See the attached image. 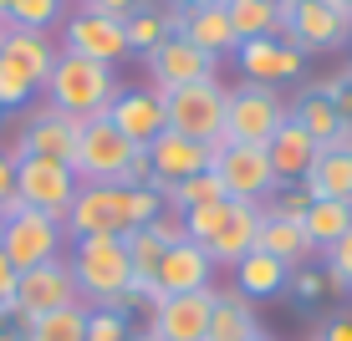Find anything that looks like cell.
Instances as JSON below:
<instances>
[{
	"mask_svg": "<svg viewBox=\"0 0 352 341\" xmlns=\"http://www.w3.org/2000/svg\"><path fill=\"white\" fill-rule=\"evenodd\" d=\"M235 62H240V77H245V82H261V87H276V82H296L301 71H307V56H301L296 46H286L281 36L240 41Z\"/></svg>",
	"mask_w": 352,
	"mask_h": 341,
	"instance_id": "obj_18",
	"label": "cell"
},
{
	"mask_svg": "<svg viewBox=\"0 0 352 341\" xmlns=\"http://www.w3.org/2000/svg\"><path fill=\"white\" fill-rule=\"evenodd\" d=\"M250 341H276V336H271V331H256V336H250Z\"/></svg>",
	"mask_w": 352,
	"mask_h": 341,
	"instance_id": "obj_49",
	"label": "cell"
},
{
	"mask_svg": "<svg viewBox=\"0 0 352 341\" xmlns=\"http://www.w3.org/2000/svg\"><path fill=\"white\" fill-rule=\"evenodd\" d=\"M286 280H291V270L276 255H265V250H250L245 260L235 265V290L245 301H265V296H281L286 290Z\"/></svg>",
	"mask_w": 352,
	"mask_h": 341,
	"instance_id": "obj_28",
	"label": "cell"
},
{
	"mask_svg": "<svg viewBox=\"0 0 352 341\" xmlns=\"http://www.w3.org/2000/svg\"><path fill=\"white\" fill-rule=\"evenodd\" d=\"M62 16H67V0H10L6 26H21V31H52Z\"/></svg>",
	"mask_w": 352,
	"mask_h": 341,
	"instance_id": "obj_34",
	"label": "cell"
},
{
	"mask_svg": "<svg viewBox=\"0 0 352 341\" xmlns=\"http://www.w3.org/2000/svg\"><path fill=\"white\" fill-rule=\"evenodd\" d=\"M67 265H72L82 306H113V301L133 285V260H128V245L118 235L72 239V260Z\"/></svg>",
	"mask_w": 352,
	"mask_h": 341,
	"instance_id": "obj_4",
	"label": "cell"
},
{
	"mask_svg": "<svg viewBox=\"0 0 352 341\" xmlns=\"http://www.w3.org/2000/svg\"><path fill=\"white\" fill-rule=\"evenodd\" d=\"M123 31H128V46L138 56H148L159 41H168L174 36V10H159V5H138L133 16L123 21Z\"/></svg>",
	"mask_w": 352,
	"mask_h": 341,
	"instance_id": "obj_30",
	"label": "cell"
},
{
	"mask_svg": "<svg viewBox=\"0 0 352 341\" xmlns=\"http://www.w3.org/2000/svg\"><path fill=\"white\" fill-rule=\"evenodd\" d=\"M256 250L265 255H276V260L286 265V270H301V265L311 260V239H307V229L301 224H291V219H271V214H261V235H256Z\"/></svg>",
	"mask_w": 352,
	"mask_h": 341,
	"instance_id": "obj_26",
	"label": "cell"
},
{
	"mask_svg": "<svg viewBox=\"0 0 352 341\" xmlns=\"http://www.w3.org/2000/svg\"><path fill=\"white\" fill-rule=\"evenodd\" d=\"M322 255H327L322 270L332 275V285H337V290H352V229H347L342 239H337L332 250H322Z\"/></svg>",
	"mask_w": 352,
	"mask_h": 341,
	"instance_id": "obj_40",
	"label": "cell"
},
{
	"mask_svg": "<svg viewBox=\"0 0 352 341\" xmlns=\"http://www.w3.org/2000/svg\"><path fill=\"white\" fill-rule=\"evenodd\" d=\"M6 10H10V0H0V21H6Z\"/></svg>",
	"mask_w": 352,
	"mask_h": 341,
	"instance_id": "obj_50",
	"label": "cell"
},
{
	"mask_svg": "<svg viewBox=\"0 0 352 341\" xmlns=\"http://www.w3.org/2000/svg\"><path fill=\"white\" fill-rule=\"evenodd\" d=\"M256 235H261V204H240L235 199V214H230L225 229L204 245V255L214 260V270H220V265H225V270H235V265L256 250Z\"/></svg>",
	"mask_w": 352,
	"mask_h": 341,
	"instance_id": "obj_22",
	"label": "cell"
},
{
	"mask_svg": "<svg viewBox=\"0 0 352 341\" xmlns=\"http://www.w3.org/2000/svg\"><path fill=\"white\" fill-rule=\"evenodd\" d=\"M276 5H281V0H276Z\"/></svg>",
	"mask_w": 352,
	"mask_h": 341,
	"instance_id": "obj_55",
	"label": "cell"
},
{
	"mask_svg": "<svg viewBox=\"0 0 352 341\" xmlns=\"http://www.w3.org/2000/svg\"><path fill=\"white\" fill-rule=\"evenodd\" d=\"M311 341H317V336H311Z\"/></svg>",
	"mask_w": 352,
	"mask_h": 341,
	"instance_id": "obj_56",
	"label": "cell"
},
{
	"mask_svg": "<svg viewBox=\"0 0 352 341\" xmlns=\"http://www.w3.org/2000/svg\"><path fill=\"white\" fill-rule=\"evenodd\" d=\"M107 123L123 132L128 143H138V148H148L153 138L168 128V113H164V92L153 87H123L113 97V107H107Z\"/></svg>",
	"mask_w": 352,
	"mask_h": 341,
	"instance_id": "obj_17",
	"label": "cell"
},
{
	"mask_svg": "<svg viewBox=\"0 0 352 341\" xmlns=\"http://www.w3.org/2000/svg\"><path fill=\"white\" fill-rule=\"evenodd\" d=\"M143 67H148L153 92H179V87H194V82H220V62L210 51H199L194 41H184V36L159 41L143 56Z\"/></svg>",
	"mask_w": 352,
	"mask_h": 341,
	"instance_id": "obj_13",
	"label": "cell"
},
{
	"mask_svg": "<svg viewBox=\"0 0 352 341\" xmlns=\"http://www.w3.org/2000/svg\"><path fill=\"white\" fill-rule=\"evenodd\" d=\"M307 199H342L352 204V153L347 148H322V158L311 163V174L301 178Z\"/></svg>",
	"mask_w": 352,
	"mask_h": 341,
	"instance_id": "obj_25",
	"label": "cell"
},
{
	"mask_svg": "<svg viewBox=\"0 0 352 341\" xmlns=\"http://www.w3.org/2000/svg\"><path fill=\"white\" fill-rule=\"evenodd\" d=\"M77 138H82V123L67 113H56L52 102L31 107L21 117V132L10 143V158H56V163H72L77 158Z\"/></svg>",
	"mask_w": 352,
	"mask_h": 341,
	"instance_id": "obj_11",
	"label": "cell"
},
{
	"mask_svg": "<svg viewBox=\"0 0 352 341\" xmlns=\"http://www.w3.org/2000/svg\"><path fill=\"white\" fill-rule=\"evenodd\" d=\"M291 123H301V128H307L311 138H317V148H332V143H337V132L347 128V117L332 107V97H327L322 87H307V92L296 97V102H291Z\"/></svg>",
	"mask_w": 352,
	"mask_h": 341,
	"instance_id": "obj_27",
	"label": "cell"
},
{
	"mask_svg": "<svg viewBox=\"0 0 352 341\" xmlns=\"http://www.w3.org/2000/svg\"><path fill=\"white\" fill-rule=\"evenodd\" d=\"M220 199H230V193H225L220 178H214V168H204V174H194V178H184V184H174V189L164 193V204L174 214L199 209V204H220Z\"/></svg>",
	"mask_w": 352,
	"mask_h": 341,
	"instance_id": "obj_33",
	"label": "cell"
},
{
	"mask_svg": "<svg viewBox=\"0 0 352 341\" xmlns=\"http://www.w3.org/2000/svg\"><path fill=\"white\" fill-rule=\"evenodd\" d=\"M128 341H143V336H138V331H133V336H128Z\"/></svg>",
	"mask_w": 352,
	"mask_h": 341,
	"instance_id": "obj_52",
	"label": "cell"
},
{
	"mask_svg": "<svg viewBox=\"0 0 352 341\" xmlns=\"http://www.w3.org/2000/svg\"><path fill=\"white\" fill-rule=\"evenodd\" d=\"M0 56H6V62H16V67L36 82V87H46V77H52V67H56V56H62V46H56L46 31H21V26H6Z\"/></svg>",
	"mask_w": 352,
	"mask_h": 341,
	"instance_id": "obj_23",
	"label": "cell"
},
{
	"mask_svg": "<svg viewBox=\"0 0 352 341\" xmlns=\"http://www.w3.org/2000/svg\"><path fill=\"white\" fill-rule=\"evenodd\" d=\"M317 87L332 97V107L352 123V71H342V77H327V82H317Z\"/></svg>",
	"mask_w": 352,
	"mask_h": 341,
	"instance_id": "obj_41",
	"label": "cell"
},
{
	"mask_svg": "<svg viewBox=\"0 0 352 341\" xmlns=\"http://www.w3.org/2000/svg\"><path fill=\"white\" fill-rule=\"evenodd\" d=\"M225 102H230L225 82H194V87L164 92L168 128L184 132V138H194V143H204L210 153L225 143Z\"/></svg>",
	"mask_w": 352,
	"mask_h": 341,
	"instance_id": "obj_7",
	"label": "cell"
},
{
	"mask_svg": "<svg viewBox=\"0 0 352 341\" xmlns=\"http://www.w3.org/2000/svg\"><path fill=\"white\" fill-rule=\"evenodd\" d=\"M168 209L164 193L153 184L123 189V184H82L72 209L62 219L67 239H87V235H133V229H148L153 219Z\"/></svg>",
	"mask_w": 352,
	"mask_h": 341,
	"instance_id": "obj_1",
	"label": "cell"
},
{
	"mask_svg": "<svg viewBox=\"0 0 352 341\" xmlns=\"http://www.w3.org/2000/svg\"><path fill=\"white\" fill-rule=\"evenodd\" d=\"M317 341H352V316H332V321L322 326Z\"/></svg>",
	"mask_w": 352,
	"mask_h": 341,
	"instance_id": "obj_45",
	"label": "cell"
},
{
	"mask_svg": "<svg viewBox=\"0 0 352 341\" xmlns=\"http://www.w3.org/2000/svg\"><path fill=\"white\" fill-rule=\"evenodd\" d=\"M261 331V316L240 290H214V311H210V331L204 341H250Z\"/></svg>",
	"mask_w": 352,
	"mask_h": 341,
	"instance_id": "obj_24",
	"label": "cell"
},
{
	"mask_svg": "<svg viewBox=\"0 0 352 341\" xmlns=\"http://www.w3.org/2000/svg\"><path fill=\"white\" fill-rule=\"evenodd\" d=\"M36 92H41V87H36L26 71H21L16 62H6V56H0V113H26Z\"/></svg>",
	"mask_w": 352,
	"mask_h": 341,
	"instance_id": "obj_36",
	"label": "cell"
},
{
	"mask_svg": "<svg viewBox=\"0 0 352 341\" xmlns=\"http://www.w3.org/2000/svg\"><path fill=\"white\" fill-rule=\"evenodd\" d=\"M16 280H21V270L6 260V250H0V311H16Z\"/></svg>",
	"mask_w": 352,
	"mask_h": 341,
	"instance_id": "obj_42",
	"label": "cell"
},
{
	"mask_svg": "<svg viewBox=\"0 0 352 341\" xmlns=\"http://www.w3.org/2000/svg\"><path fill=\"white\" fill-rule=\"evenodd\" d=\"M189 5H225V0H189Z\"/></svg>",
	"mask_w": 352,
	"mask_h": 341,
	"instance_id": "obj_48",
	"label": "cell"
},
{
	"mask_svg": "<svg viewBox=\"0 0 352 341\" xmlns=\"http://www.w3.org/2000/svg\"><path fill=\"white\" fill-rule=\"evenodd\" d=\"M301 229H307L311 250H332L337 239L352 229V204H342V199H311V204H307V219H301Z\"/></svg>",
	"mask_w": 352,
	"mask_h": 341,
	"instance_id": "obj_29",
	"label": "cell"
},
{
	"mask_svg": "<svg viewBox=\"0 0 352 341\" xmlns=\"http://www.w3.org/2000/svg\"><path fill=\"white\" fill-rule=\"evenodd\" d=\"M41 92H46V102H52L56 113L77 117V123H92V117H107V107H113V97L123 92V82L113 77V67H97L87 56L62 51Z\"/></svg>",
	"mask_w": 352,
	"mask_h": 341,
	"instance_id": "obj_3",
	"label": "cell"
},
{
	"mask_svg": "<svg viewBox=\"0 0 352 341\" xmlns=\"http://www.w3.org/2000/svg\"><path fill=\"white\" fill-rule=\"evenodd\" d=\"M235 214V199H220V204H199V209H184V239L194 245H210L214 235L225 229V219Z\"/></svg>",
	"mask_w": 352,
	"mask_h": 341,
	"instance_id": "obj_35",
	"label": "cell"
},
{
	"mask_svg": "<svg viewBox=\"0 0 352 341\" xmlns=\"http://www.w3.org/2000/svg\"><path fill=\"white\" fill-rule=\"evenodd\" d=\"M265 158H271V168H276V184H301V178L311 174V163L322 158V148L301 123L286 117V123L276 128V138L265 143Z\"/></svg>",
	"mask_w": 352,
	"mask_h": 341,
	"instance_id": "obj_21",
	"label": "cell"
},
{
	"mask_svg": "<svg viewBox=\"0 0 352 341\" xmlns=\"http://www.w3.org/2000/svg\"><path fill=\"white\" fill-rule=\"evenodd\" d=\"M133 321L118 316L113 306H87V341H128Z\"/></svg>",
	"mask_w": 352,
	"mask_h": 341,
	"instance_id": "obj_37",
	"label": "cell"
},
{
	"mask_svg": "<svg viewBox=\"0 0 352 341\" xmlns=\"http://www.w3.org/2000/svg\"><path fill=\"white\" fill-rule=\"evenodd\" d=\"M0 341H26V321L16 311H0Z\"/></svg>",
	"mask_w": 352,
	"mask_h": 341,
	"instance_id": "obj_46",
	"label": "cell"
},
{
	"mask_svg": "<svg viewBox=\"0 0 352 341\" xmlns=\"http://www.w3.org/2000/svg\"><path fill=\"white\" fill-rule=\"evenodd\" d=\"M174 10V36L194 41L199 51H210L220 62L225 51H240L235 26H230V10L225 5H168Z\"/></svg>",
	"mask_w": 352,
	"mask_h": 341,
	"instance_id": "obj_20",
	"label": "cell"
},
{
	"mask_svg": "<svg viewBox=\"0 0 352 341\" xmlns=\"http://www.w3.org/2000/svg\"><path fill=\"white\" fill-rule=\"evenodd\" d=\"M138 5H143V0H87L82 10H97V16H107V21H128Z\"/></svg>",
	"mask_w": 352,
	"mask_h": 341,
	"instance_id": "obj_43",
	"label": "cell"
},
{
	"mask_svg": "<svg viewBox=\"0 0 352 341\" xmlns=\"http://www.w3.org/2000/svg\"><path fill=\"white\" fill-rule=\"evenodd\" d=\"M153 285H159V296L214 290V260L204 255V245H194V239H179V245H168V250H164L159 270H153Z\"/></svg>",
	"mask_w": 352,
	"mask_h": 341,
	"instance_id": "obj_19",
	"label": "cell"
},
{
	"mask_svg": "<svg viewBox=\"0 0 352 341\" xmlns=\"http://www.w3.org/2000/svg\"><path fill=\"white\" fill-rule=\"evenodd\" d=\"M307 189H301V184H281V189H276L271 193V199H265L261 204V214H271V219H291V224H301V219H307Z\"/></svg>",
	"mask_w": 352,
	"mask_h": 341,
	"instance_id": "obj_38",
	"label": "cell"
},
{
	"mask_svg": "<svg viewBox=\"0 0 352 341\" xmlns=\"http://www.w3.org/2000/svg\"><path fill=\"white\" fill-rule=\"evenodd\" d=\"M276 36L296 46L301 56H322L352 41V16L332 5V0H281L276 5Z\"/></svg>",
	"mask_w": 352,
	"mask_h": 341,
	"instance_id": "obj_5",
	"label": "cell"
},
{
	"mask_svg": "<svg viewBox=\"0 0 352 341\" xmlns=\"http://www.w3.org/2000/svg\"><path fill=\"white\" fill-rule=\"evenodd\" d=\"M286 290L301 301V306H311V301H322V296H332V275L327 270H291V280H286Z\"/></svg>",
	"mask_w": 352,
	"mask_h": 341,
	"instance_id": "obj_39",
	"label": "cell"
},
{
	"mask_svg": "<svg viewBox=\"0 0 352 341\" xmlns=\"http://www.w3.org/2000/svg\"><path fill=\"white\" fill-rule=\"evenodd\" d=\"M0 41H6V21H0Z\"/></svg>",
	"mask_w": 352,
	"mask_h": 341,
	"instance_id": "obj_51",
	"label": "cell"
},
{
	"mask_svg": "<svg viewBox=\"0 0 352 341\" xmlns=\"http://www.w3.org/2000/svg\"><path fill=\"white\" fill-rule=\"evenodd\" d=\"M77 5H87V0H77Z\"/></svg>",
	"mask_w": 352,
	"mask_h": 341,
	"instance_id": "obj_54",
	"label": "cell"
},
{
	"mask_svg": "<svg viewBox=\"0 0 352 341\" xmlns=\"http://www.w3.org/2000/svg\"><path fill=\"white\" fill-rule=\"evenodd\" d=\"M347 46H352V41H347Z\"/></svg>",
	"mask_w": 352,
	"mask_h": 341,
	"instance_id": "obj_57",
	"label": "cell"
},
{
	"mask_svg": "<svg viewBox=\"0 0 352 341\" xmlns=\"http://www.w3.org/2000/svg\"><path fill=\"white\" fill-rule=\"evenodd\" d=\"M26 341H87V306H67L26 321Z\"/></svg>",
	"mask_w": 352,
	"mask_h": 341,
	"instance_id": "obj_32",
	"label": "cell"
},
{
	"mask_svg": "<svg viewBox=\"0 0 352 341\" xmlns=\"http://www.w3.org/2000/svg\"><path fill=\"white\" fill-rule=\"evenodd\" d=\"M174 5H189V0H174Z\"/></svg>",
	"mask_w": 352,
	"mask_h": 341,
	"instance_id": "obj_53",
	"label": "cell"
},
{
	"mask_svg": "<svg viewBox=\"0 0 352 341\" xmlns=\"http://www.w3.org/2000/svg\"><path fill=\"white\" fill-rule=\"evenodd\" d=\"M62 245H67L62 219L41 214V209H21L0 224V250H6V260L16 270H36V265L62 260Z\"/></svg>",
	"mask_w": 352,
	"mask_h": 341,
	"instance_id": "obj_8",
	"label": "cell"
},
{
	"mask_svg": "<svg viewBox=\"0 0 352 341\" xmlns=\"http://www.w3.org/2000/svg\"><path fill=\"white\" fill-rule=\"evenodd\" d=\"M291 117L281 87H261V82H235L225 102V143H245V148H265Z\"/></svg>",
	"mask_w": 352,
	"mask_h": 341,
	"instance_id": "obj_6",
	"label": "cell"
},
{
	"mask_svg": "<svg viewBox=\"0 0 352 341\" xmlns=\"http://www.w3.org/2000/svg\"><path fill=\"white\" fill-rule=\"evenodd\" d=\"M67 306H82L67 260L21 270V280H16V316L21 321H36V316H52V311H67Z\"/></svg>",
	"mask_w": 352,
	"mask_h": 341,
	"instance_id": "obj_14",
	"label": "cell"
},
{
	"mask_svg": "<svg viewBox=\"0 0 352 341\" xmlns=\"http://www.w3.org/2000/svg\"><path fill=\"white\" fill-rule=\"evenodd\" d=\"M210 311H214V290L164 296L138 336L143 341H204V331H210Z\"/></svg>",
	"mask_w": 352,
	"mask_h": 341,
	"instance_id": "obj_15",
	"label": "cell"
},
{
	"mask_svg": "<svg viewBox=\"0 0 352 341\" xmlns=\"http://www.w3.org/2000/svg\"><path fill=\"white\" fill-rule=\"evenodd\" d=\"M332 5H337V10H342V16H352V0H332Z\"/></svg>",
	"mask_w": 352,
	"mask_h": 341,
	"instance_id": "obj_47",
	"label": "cell"
},
{
	"mask_svg": "<svg viewBox=\"0 0 352 341\" xmlns=\"http://www.w3.org/2000/svg\"><path fill=\"white\" fill-rule=\"evenodd\" d=\"M230 26H235V41H261V36H276V0H225Z\"/></svg>",
	"mask_w": 352,
	"mask_h": 341,
	"instance_id": "obj_31",
	"label": "cell"
},
{
	"mask_svg": "<svg viewBox=\"0 0 352 341\" xmlns=\"http://www.w3.org/2000/svg\"><path fill=\"white\" fill-rule=\"evenodd\" d=\"M210 168H214V178L225 184L230 199H240V204H265L276 189V168H271V158H265V148H245V143H220L210 158Z\"/></svg>",
	"mask_w": 352,
	"mask_h": 341,
	"instance_id": "obj_9",
	"label": "cell"
},
{
	"mask_svg": "<svg viewBox=\"0 0 352 341\" xmlns=\"http://www.w3.org/2000/svg\"><path fill=\"white\" fill-rule=\"evenodd\" d=\"M72 174H77V184H123V189H138V184H148V158H143L138 143H128L123 132L107 123V117H92V123H82Z\"/></svg>",
	"mask_w": 352,
	"mask_h": 341,
	"instance_id": "obj_2",
	"label": "cell"
},
{
	"mask_svg": "<svg viewBox=\"0 0 352 341\" xmlns=\"http://www.w3.org/2000/svg\"><path fill=\"white\" fill-rule=\"evenodd\" d=\"M77 189L82 184H77V174H72V163H56V158H16V193H21L26 209L67 219Z\"/></svg>",
	"mask_w": 352,
	"mask_h": 341,
	"instance_id": "obj_10",
	"label": "cell"
},
{
	"mask_svg": "<svg viewBox=\"0 0 352 341\" xmlns=\"http://www.w3.org/2000/svg\"><path fill=\"white\" fill-rule=\"evenodd\" d=\"M143 158H148V184L159 189V193H168L174 184H184V178H194V174H204L210 168V148L204 143H194V138H184V132H174V128H164L159 138L143 148Z\"/></svg>",
	"mask_w": 352,
	"mask_h": 341,
	"instance_id": "obj_16",
	"label": "cell"
},
{
	"mask_svg": "<svg viewBox=\"0 0 352 341\" xmlns=\"http://www.w3.org/2000/svg\"><path fill=\"white\" fill-rule=\"evenodd\" d=\"M16 193V158H10V148H0V199H10Z\"/></svg>",
	"mask_w": 352,
	"mask_h": 341,
	"instance_id": "obj_44",
	"label": "cell"
},
{
	"mask_svg": "<svg viewBox=\"0 0 352 341\" xmlns=\"http://www.w3.org/2000/svg\"><path fill=\"white\" fill-rule=\"evenodd\" d=\"M56 46L72 51V56H87V62H97V67H118V62H128V56H133L123 21H107V16L82 10V5L62 21V41H56Z\"/></svg>",
	"mask_w": 352,
	"mask_h": 341,
	"instance_id": "obj_12",
	"label": "cell"
}]
</instances>
